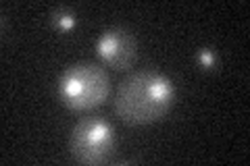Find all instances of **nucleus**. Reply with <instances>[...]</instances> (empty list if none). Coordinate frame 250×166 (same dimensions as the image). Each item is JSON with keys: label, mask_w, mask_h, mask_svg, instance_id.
Segmentation results:
<instances>
[{"label": "nucleus", "mask_w": 250, "mask_h": 166, "mask_svg": "<svg viewBox=\"0 0 250 166\" xmlns=\"http://www.w3.org/2000/svg\"><path fill=\"white\" fill-rule=\"evenodd\" d=\"M59 100L71 110H92L111 93V77L96 62H75L69 65L59 77L57 85Z\"/></svg>", "instance_id": "f03ea898"}, {"label": "nucleus", "mask_w": 250, "mask_h": 166, "mask_svg": "<svg viewBox=\"0 0 250 166\" xmlns=\"http://www.w3.org/2000/svg\"><path fill=\"white\" fill-rule=\"evenodd\" d=\"M52 25L57 27L59 31H71L77 25V15L67 9V6H59V9L52 11Z\"/></svg>", "instance_id": "39448f33"}, {"label": "nucleus", "mask_w": 250, "mask_h": 166, "mask_svg": "<svg viewBox=\"0 0 250 166\" xmlns=\"http://www.w3.org/2000/svg\"><path fill=\"white\" fill-rule=\"evenodd\" d=\"M96 54L108 67L117 71H125L134 65L138 44L129 29L125 27H108L96 42Z\"/></svg>", "instance_id": "20e7f679"}, {"label": "nucleus", "mask_w": 250, "mask_h": 166, "mask_svg": "<svg viewBox=\"0 0 250 166\" xmlns=\"http://www.w3.org/2000/svg\"><path fill=\"white\" fill-rule=\"evenodd\" d=\"M175 102V85L159 71H138L125 77L115 96V112L129 125L161 121Z\"/></svg>", "instance_id": "f257e3e1"}, {"label": "nucleus", "mask_w": 250, "mask_h": 166, "mask_svg": "<svg viewBox=\"0 0 250 166\" xmlns=\"http://www.w3.org/2000/svg\"><path fill=\"white\" fill-rule=\"evenodd\" d=\"M115 129L103 116H85L73 127L69 137L71 156L82 164H106L115 154Z\"/></svg>", "instance_id": "7ed1b4c3"}, {"label": "nucleus", "mask_w": 250, "mask_h": 166, "mask_svg": "<svg viewBox=\"0 0 250 166\" xmlns=\"http://www.w3.org/2000/svg\"><path fill=\"white\" fill-rule=\"evenodd\" d=\"M196 58H198V65L202 69H215L217 67V54L213 48H200Z\"/></svg>", "instance_id": "423d86ee"}]
</instances>
